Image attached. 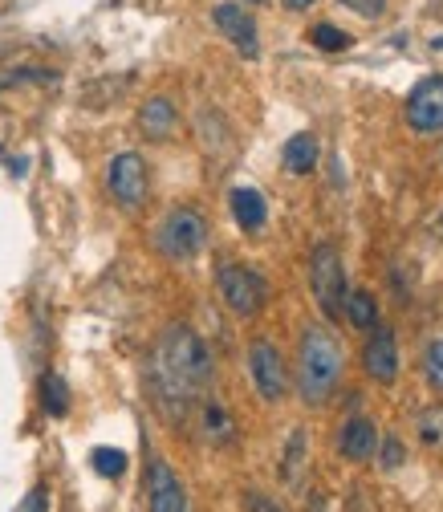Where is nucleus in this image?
I'll list each match as a JSON object with an SVG mask.
<instances>
[{"label": "nucleus", "instance_id": "1", "mask_svg": "<svg viewBox=\"0 0 443 512\" xmlns=\"http://www.w3.org/2000/svg\"><path fill=\"white\" fill-rule=\"evenodd\" d=\"M147 382H151L159 411L171 423H183L187 411L212 387V354H208L204 338L192 326H167L151 350Z\"/></svg>", "mask_w": 443, "mask_h": 512}, {"label": "nucleus", "instance_id": "2", "mask_svg": "<svg viewBox=\"0 0 443 512\" xmlns=\"http://www.w3.org/2000/svg\"><path fill=\"white\" fill-rule=\"evenodd\" d=\"M342 366H346V354L334 342V334L322 326H305L301 346H297V395H301V403L305 407L330 403V395L342 382Z\"/></svg>", "mask_w": 443, "mask_h": 512}, {"label": "nucleus", "instance_id": "3", "mask_svg": "<svg viewBox=\"0 0 443 512\" xmlns=\"http://www.w3.org/2000/svg\"><path fill=\"white\" fill-rule=\"evenodd\" d=\"M155 248H159V256H167L175 265L196 261L208 248V220L196 208H171L155 228Z\"/></svg>", "mask_w": 443, "mask_h": 512}, {"label": "nucleus", "instance_id": "4", "mask_svg": "<svg viewBox=\"0 0 443 512\" xmlns=\"http://www.w3.org/2000/svg\"><path fill=\"white\" fill-rule=\"evenodd\" d=\"M216 293L236 317H257L269 305V281L240 261H220L216 265Z\"/></svg>", "mask_w": 443, "mask_h": 512}, {"label": "nucleus", "instance_id": "5", "mask_svg": "<svg viewBox=\"0 0 443 512\" xmlns=\"http://www.w3.org/2000/svg\"><path fill=\"white\" fill-rule=\"evenodd\" d=\"M309 289L318 297V309L338 322L342 317V305H346V265H342V252L338 244H318L309 252Z\"/></svg>", "mask_w": 443, "mask_h": 512}, {"label": "nucleus", "instance_id": "6", "mask_svg": "<svg viewBox=\"0 0 443 512\" xmlns=\"http://www.w3.org/2000/svg\"><path fill=\"white\" fill-rule=\"evenodd\" d=\"M106 187L118 208L135 212L147 204V191H151V175H147V159L139 151H118L106 167Z\"/></svg>", "mask_w": 443, "mask_h": 512}, {"label": "nucleus", "instance_id": "7", "mask_svg": "<svg viewBox=\"0 0 443 512\" xmlns=\"http://www.w3.org/2000/svg\"><path fill=\"white\" fill-rule=\"evenodd\" d=\"M248 374H252V387L265 403H281L289 395V370L281 350L269 338H257L248 346Z\"/></svg>", "mask_w": 443, "mask_h": 512}, {"label": "nucleus", "instance_id": "8", "mask_svg": "<svg viewBox=\"0 0 443 512\" xmlns=\"http://www.w3.org/2000/svg\"><path fill=\"white\" fill-rule=\"evenodd\" d=\"M143 492H147V512H192V496H187V484L179 480V472H175L163 456H151V460H147Z\"/></svg>", "mask_w": 443, "mask_h": 512}, {"label": "nucleus", "instance_id": "9", "mask_svg": "<svg viewBox=\"0 0 443 512\" xmlns=\"http://www.w3.org/2000/svg\"><path fill=\"white\" fill-rule=\"evenodd\" d=\"M407 126L415 135H439L443 131V74L423 78L407 94Z\"/></svg>", "mask_w": 443, "mask_h": 512}, {"label": "nucleus", "instance_id": "10", "mask_svg": "<svg viewBox=\"0 0 443 512\" xmlns=\"http://www.w3.org/2000/svg\"><path fill=\"white\" fill-rule=\"evenodd\" d=\"M362 370L374 382H383V387L399 378V342H395V330H387V326H374L370 330V342L362 350Z\"/></svg>", "mask_w": 443, "mask_h": 512}, {"label": "nucleus", "instance_id": "11", "mask_svg": "<svg viewBox=\"0 0 443 512\" xmlns=\"http://www.w3.org/2000/svg\"><path fill=\"white\" fill-rule=\"evenodd\" d=\"M212 21H216V29H220L244 57H257V53H261L257 21H252V13H248L244 5H232V0H224V5L212 9Z\"/></svg>", "mask_w": 443, "mask_h": 512}, {"label": "nucleus", "instance_id": "12", "mask_svg": "<svg viewBox=\"0 0 443 512\" xmlns=\"http://www.w3.org/2000/svg\"><path fill=\"white\" fill-rule=\"evenodd\" d=\"M378 443H383V435H378L374 419L354 415V419H346V423H342L338 452H342L350 464H370V460H378Z\"/></svg>", "mask_w": 443, "mask_h": 512}, {"label": "nucleus", "instance_id": "13", "mask_svg": "<svg viewBox=\"0 0 443 512\" xmlns=\"http://www.w3.org/2000/svg\"><path fill=\"white\" fill-rule=\"evenodd\" d=\"M175 126H179V110H175L171 98L155 94V98L143 102V110H139V131H143L151 143L171 139V135H175Z\"/></svg>", "mask_w": 443, "mask_h": 512}, {"label": "nucleus", "instance_id": "14", "mask_svg": "<svg viewBox=\"0 0 443 512\" xmlns=\"http://www.w3.org/2000/svg\"><path fill=\"white\" fill-rule=\"evenodd\" d=\"M228 208H232V216H236V224L244 232H261L265 220H269V204H265V196L257 187H232L228 191Z\"/></svg>", "mask_w": 443, "mask_h": 512}, {"label": "nucleus", "instance_id": "15", "mask_svg": "<svg viewBox=\"0 0 443 512\" xmlns=\"http://www.w3.org/2000/svg\"><path fill=\"white\" fill-rule=\"evenodd\" d=\"M200 431H204V439H208L212 447H224V443L236 439V423H232V415H228L224 403L212 399V395L200 399Z\"/></svg>", "mask_w": 443, "mask_h": 512}, {"label": "nucleus", "instance_id": "16", "mask_svg": "<svg viewBox=\"0 0 443 512\" xmlns=\"http://www.w3.org/2000/svg\"><path fill=\"white\" fill-rule=\"evenodd\" d=\"M281 159H285V171H289V175H309L313 167H318V159H322V143H318V135H309V131L293 135V139L285 143Z\"/></svg>", "mask_w": 443, "mask_h": 512}, {"label": "nucleus", "instance_id": "17", "mask_svg": "<svg viewBox=\"0 0 443 512\" xmlns=\"http://www.w3.org/2000/svg\"><path fill=\"white\" fill-rule=\"evenodd\" d=\"M342 313L350 317V326H354V330H362V334H370L374 326H383V317H378V301H374V293H366V289L346 293Z\"/></svg>", "mask_w": 443, "mask_h": 512}, {"label": "nucleus", "instance_id": "18", "mask_svg": "<svg viewBox=\"0 0 443 512\" xmlns=\"http://www.w3.org/2000/svg\"><path fill=\"white\" fill-rule=\"evenodd\" d=\"M41 407H45V415H53V419L70 415V387H66V382H61L57 374H45V378H41Z\"/></svg>", "mask_w": 443, "mask_h": 512}, {"label": "nucleus", "instance_id": "19", "mask_svg": "<svg viewBox=\"0 0 443 512\" xmlns=\"http://www.w3.org/2000/svg\"><path fill=\"white\" fill-rule=\"evenodd\" d=\"M305 452H309V439H305V431L297 427V431L289 435V447H285V464H281V476H285L289 484H297V476H301V468H305Z\"/></svg>", "mask_w": 443, "mask_h": 512}, {"label": "nucleus", "instance_id": "20", "mask_svg": "<svg viewBox=\"0 0 443 512\" xmlns=\"http://www.w3.org/2000/svg\"><path fill=\"white\" fill-rule=\"evenodd\" d=\"M415 427H419V439H423V447H443V407H439V403L423 407Z\"/></svg>", "mask_w": 443, "mask_h": 512}, {"label": "nucleus", "instance_id": "21", "mask_svg": "<svg viewBox=\"0 0 443 512\" xmlns=\"http://www.w3.org/2000/svg\"><path fill=\"white\" fill-rule=\"evenodd\" d=\"M90 464H94V472L106 476V480H118V476L126 472V456L118 452V447H94Z\"/></svg>", "mask_w": 443, "mask_h": 512}, {"label": "nucleus", "instance_id": "22", "mask_svg": "<svg viewBox=\"0 0 443 512\" xmlns=\"http://www.w3.org/2000/svg\"><path fill=\"white\" fill-rule=\"evenodd\" d=\"M309 41L318 45V49H326V53H338V49H350V33H342L338 25H313L309 29Z\"/></svg>", "mask_w": 443, "mask_h": 512}, {"label": "nucleus", "instance_id": "23", "mask_svg": "<svg viewBox=\"0 0 443 512\" xmlns=\"http://www.w3.org/2000/svg\"><path fill=\"white\" fill-rule=\"evenodd\" d=\"M423 374H427L431 387L443 395V338L427 346V354H423Z\"/></svg>", "mask_w": 443, "mask_h": 512}, {"label": "nucleus", "instance_id": "24", "mask_svg": "<svg viewBox=\"0 0 443 512\" xmlns=\"http://www.w3.org/2000/svg\"><path fill=\"white\" fill-rule=\"evenodd\" d=\"M342 5H346L350 13H358V17H366V21H374V17L387 13V0H342Z\"/></svg>", "mask_w": 443, "mask_h": 512}, {"label": "nucleus", "instance_id": "25", "mask_svg": "<svg viewBox=\"0 0 443 512\" xmlns=\"http://www.w3.org/2000/svg\"><path fill=\"white\" fill-rule=\"evenodd\" d=\"M248 512H289V508L265 492H248Z\"/></svg>", "mask_w": 443, "mask_h": 512}, {"label": "nucleus", "instance_id": "26", "mask_svg": "<svg viewBox=\"0 0 443 512\" xmlns=\"http://www.w3.org/2000/svg\"><path fill=\"white\" fill-rule=\"evenodd\" d=\"M378 447H383V468H387V472L403 468V443H399V439H387V443H378Z\"/></svg>", "mask_w": 443, "mask_h": 512}, {"label": "nucleus", "instance_id": "27", "mask_svg": "<svg viewBox=\"0 0 443 512\" xmlns=\"http://www.w3.org/2000/svg\"><path fill=\"white\" fill-rule=\"evenodd\" d=\"M45 508H49V492H45V488H33L21 512H45Z\"/></svg>", "mask_w": 443, "mask_h": 512}, {"label": "nucleus", "instance_id": "28", "mask_svg": "<svg viewBox=\"0 0 443 512\" xmlns=\"http://www.w3.org/2000/svg\"><path fill=\"white\" fill-rule=\"evenodd\" d=\"M313 0H285V9H293V13H301V9H309Z\"/></svg>", "mask_w": 443, "mask_h": 512}, {"label": "nucleus", "instance_id": "29", "mask_svg": "<svg viewBox=\"0 0 443 512\" xmlns=\"http://www.w3.org/2000/svg\"><path fill=\"white\" fill-rule=\"evenodd\" d=\"M244 5H265V0H244Z\"/></svg>", "mask_w": 443, "mask_h": 512}]
</instances>
